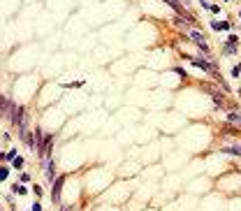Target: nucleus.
<instances>
[{"label": "nucleus", "mask_w": 241, "mask_h": 211, "mask_svg": "<svg viewBox=\"0 0 241 211\" xmlns=\"http://www.w3.org/2000/svg\"><path fill=\"white\" fill-rule=\"evenodd\" d=\"M188 35H190L192 42H197V46H199V44H204V37H202V33H199V30H195V28H192V30L188 33Z\"/></svg>", "instance_id": "f257e3e1"}, {"label": "nucleus", "mask_w": 241, "mask_h": 211, "mask_svg": "<svg viewBox=\"0 0 241 211\" xmlns=\"http://www.w3.org/2000/svg\"><path fill=\"white\" fill-rule=\"evenodd\" d=\"M60 186H63V179H56L54 181V200L56 202L60 200Z\"/></svg>", "instance_id": "f03ea898"}, {"label": "nucleus", "mask_w": 241, "mask_h": 211, "mask_svg": "<svg viewBox=\"0 0 241 211\" xmlns=\"http://www.w3.org/2000/svg\"><path fill=\"white\" fill-rule=\"evenodd\" d=\"M227 119H230L232 123H237V125H241V116H239V114H234V111H230V116H227Z\"/></svg>", "instance_id": "7ed1b4c3"}, {"label": "nucleus", "mask_w": 241, "mask_h": 211, "mask_svg": "<svg viewBox=\"0 0 241 211\" xmlns=\"http://www.w3.org/2000/svg\"><path fill=\"white\" fill-rule=\"evenodd\" d=\"M225 54H237V46H234V44L230 42V44L225 46Z\"/></svg>", "instance_id": "20e7f679"}, {"label": "nucleus", "mask_w": 241, "mask_h": 211, "mask_svg": "<svg viewBox=\"0 0 241 211\" xmlns=\"http://www.w3.org/2000/svg\"><path fill=\"white\" fill-rule=\"evenodd\" d=\"M213 28H218V30H227L230 26H227V23H213Z\"/></svg>", "instance_id": "39448f33"}, {"label": "nucleus", "mask_w": 241, "mask_h": 211, "mask_svg": "<svg viewBox=\"0 0 241 211\" xmlns=\"http://www.w3.org/2000/svg\"><path fill=\"white\" fill-rule=\"evenodd\" d=\"M14 167H19V169L23 167V160H21V158H16V160H14Z\"/></svg>", "instance_id": "423d86ee"}]
</instances>
